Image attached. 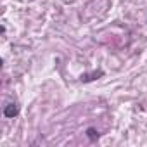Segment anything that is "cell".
I'll return each instance as SVG.
<instances>
[{
	"label": "cell",
	"instance_id": "3",
	"mask_svg": "<svg viewBox=\"0 0 147 147\" xmlns=\"http://www.w3.org/2000/svg\"><path fill=\"white\" fill-rule=\"evenodd\" d=\"M104 75V71H94V73H90V75H82V82H92V80H95L97 76H102Z\"/></svg>",
	"mask_w": 147,
	"mask_h": 147
},
{
	"label": "cell",
	"instance_id": "2",
	"mask_svg": "<svg viewBox=\"0 0 147 147\" xmlns=\"http://www.w3.org/2000/svg\"><path fill=\"white\" fill-rule=\"evenodd\" d=\"M85 135H87V138H88L90 142H95V140H99V137H100V133H99V130H97V128H94V126H90V128H87V131H85Z\"/></svg>",
	"mask_w": 147,
	"mask_h": 147
},
{
	"label": "cell",
	"instance_id": "1",
	"mask_svg": "<svg viewBox=\"0 0 147 147\" xmlns=\"http://www.w3.org/2000/svg\"><path fill=\"white\" fill-rule=\"evenodd\" d=\"M19 114V106L16 102H9L5 107H4V116L5 118H16Z\"/></svg>",
	"mask_w": 147,
	"mask_h": 147
}]
</instances>
